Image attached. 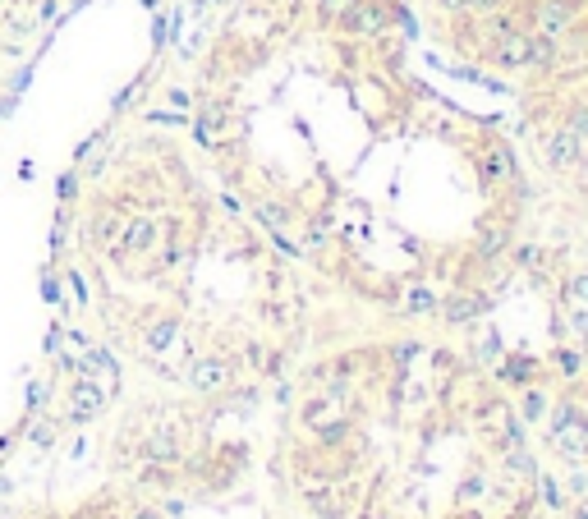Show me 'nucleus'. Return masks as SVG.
I'll return each mask as SVG.
<instances>
[{
    "mask_svg": "<svg viewBox=\"0 0 588 519\" xmlns=\"http://www.w3.org/2000/svg\"><path fill=\"white\" fill-rule=\"evenodd\" d=\"M189 387L203 395H217L234 387V359L230 354H194L189 359Z\"/></svg>",
    "mask_w": 588,
    "mask_h": 519,
    "instance_id": "1",
    "label": "nucleus"
},
{
    "mask_svg": "<svg viewBox=\"0 0 588 519\" xmlns=\"http://www.w3.org/2000/svg\"><path fill=\"white\" fill-rule=\"evenodd\" d=\"M584 436H588V423H584V414H579V404L560 400L556 414H552V442H556V451L579 464V459H584Z\"/></svg>",
    "mask_w": 588,
    "mask_h": 519,
    "instance_id": "2",
    "label": "nucleus"
},
{
    "mask_svg": "<svg viewBox=\"0 0 588 519\" xmlns=\"http://www.w3.org/2000/svg\"><path fill=\"white\" fill-rule=\"evenodd\" d=\"M56 5H65V0H0V14L14 33H28V23L56 14Z\"/></svg>",
    "mask_w": 588,
    "mask_h": 519,
    "instance_id": "3",
    "label": "nucleus"
},
{
    "mask_svg": "<svg viewBox=\"0 0 588 519\" xmlns=\"http://www.w3.org/2000/svg\"><path fill=\"white\" fill-rule=\"evenodd\" d=\"M101 404H106V395H101L97 381H78V387H74V409H69V414H74V423H88Z\"/></svg>",
    "mask_w": 588,
    "mask_h": 519,
    "instance_id": "4",
    "label": "nucleus"
},
{
    "mask_svg": "<svg viewBox=\"0 0 588 519\" xmlns=\"http://www.w3.org/2000/svg\"><path fill=\"white\" fill-rule=\"evenodd\" d=\"M175 455H179V436L171 427H156L147 436V459H175Z\"/></svg>",
    "mask_w": 588,
    "mask_h": 519,
    "instance_id": "5",
    "label": "nucleus"
},
{
    "mask_svg": "<svg viewBox=\"0 0 588 519\" xmlns=\"http://www.w3.org/2000/svg\"><path fill=\"white\" fill-rule=\"evenodd\" d=\"M547 414V391H538V387H524V400H520V419H543Z\"/></svg>",
    "mask_w": 588,
    "mask_h": 519,
    "instance_id": "6",
    "label": "nucleus"
},
{
    "mask_svg": "<svg viewBox=\"0 0 588 519\" xmlns=\"http://www.w3.org/2000/svg\"><path fill=\"white\" fill-rule=\"evenodd\" d=\"M556 368L566 372V377L584 372V349H560V354H556Z\"/></svg>",
    "mask_w": 588,
    "mask_h": 519,
    "instance_id": "7",
    "label": "nucleus"
},
{
    "mask_svg": "<svg viewBox=\"0 0 588 519\" xmlns=\"http://www.w3.org/2000/svg\"><path fill=\"white\" fill-rule=\"evenodd\" d=\"M5 37H19V33L10 28V23H5V14H0V42H5Z\"/></svg>",
    "mask_w": 588,
    "mask_h": 519,
    "instance_id": "8",
    "label": "nucleus"
},
{
    "mask_svg": "<svg viewBox=\"0 0 588 519\" xmlns=\"http://www.w3.org/2000/svg\"><path fill=\"white\" fill-rule=\"evenodd\" d=\"M133 519H162V515H156V510H139V515H133Z\"/></svg>",
    "mask_w": 588,
    "mask_h": 519,
    "instance_id": "9",
    "label": "nucleus"
}]
</instances>
